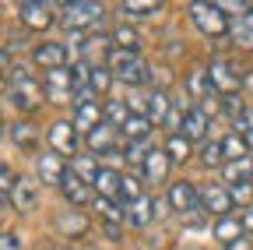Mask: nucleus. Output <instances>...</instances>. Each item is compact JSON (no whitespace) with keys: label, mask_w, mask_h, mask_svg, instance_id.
I'll list each match as a JSON object with an SVG mask.
<instances>
[{"label":"nucleus","mask_w":253,"mask_h":250,"mask_svg":"<svg viewBox=\"0 0 253 250\" xmlns=\"http://www.w3.org/2000/svg\"><path fill=\"white\" fill-rule=\"evenodd\" d=\"M208 123H211V120L194 106V109H186V120H183V131H179V134L190 138V141H201V145H204V141H208Z\"/></svg>","instance_id":"obj_24"},{"label":"nucleus","mask_w":253,"mask_h":250,"mask_svg":"<svg viewBox=\"0 0 253 250\" xmlns=\"http://www.w3.org/2000/svg\"><path fill=\"white\" fill-rule=\"evenodd\" d=\"M208 74H211V85H214L218 96H236V92H243V71L225 56H214L208 64Z\"/></svg>","instance_id":"obj_5"},{"label":"nucleus","mask_w":253,"mask_h":250,"mask_svg":"<svg viewBox=\"0 0 253 250\" xmlns=\"http://www.w3.org/2000/svg\"><path fill=\"white\" fill-rule=\"evenodd\" d=\"M71 120H74V127H78L81 134H91L106 116H102V106H99V102H74V116H71Z\"/></svg>","instance_id":"obj_18"},{"label":"nucleus","mask_w":253,"mask_h":250,"mask_svg":"<svg viewBox=\"0 0 253 250\" xmlns=\"http://www.w3.org/2000/svg\"><path fill=\"white\" fill-rule=\"evenodd\" d=\"M183 88H186V96L194 99V102L208 99L211 92H214V85H211V74H208V64H194V67H186Z\"/></svg>","instance_id":"obj_14"},{"label":"nucleus","mask_w":253,"mask_h":250,"mask_svg":"<svg viewBox=\"0 0 253 250\" xmlns=\"http://www.w3.org/2000/svg\"><path fill=\"white\" fill-rule=\"evenodd\" d=\"M155 218V198H148V194H141L137 201H130L126 204V222H130L134 229H144L148 222Z\"/></svg>","instance_id":"obj_22"},{"label":"nucleus","mask_w":253,"mask_h":250,"mask_svg":"<svg viewBox=\"0 0 253 250\" xmlns=\"http://www.w3.org/2000/svg\"><path fill=\"white\" fill-rule=\"evenodd\" d=\"M151 127H155V123H151L148 116L130 113V120L123 123V134H126V141H148V138H151Z\"/></svg>","instance_id":"obj_32"},{"label":"nucleus","mask_w":253,"mask_h":250,"mask_svg":"<svg viewBox=\"0 0 253 250\" xmlns=\"http://www.w3.org/2000/svg\"><path fill=\"white\" fill-rule=\"evenodd\" d=\"M169 166H172L169 151H166V148H151V151H148V162H144V169H141V176H144L148 183H162V180L169 176Z\"/></svg>","instance_id":"obj_17"},{"label":"nucleus","mask_w":253,"mask_h":250,"mask_svg":"<svg viewBox=\"0 0 253 250\" xmlns=\"http://www.w3.org/2000/svg\"><path fill=\"white\" fill-rule=\"evenodd\" d=\"M229 191H232V198H236L243 208H250V204H253V183H250V180H243V183H232Z\"/></svg>","instance_id":"obj_43"},{"label":"nucleus","mask_w":253,"mask_h":250,"mask_svg":"<svg viewBox=\"0 0 253 250\" xmlns=\"http://www.w3.org/2000/svg\"><path fill=\"white\" fill-rule=\"evenodd\" d=\"M53 4H60L63 11H67V7H78V4H84V0H53Z\"/></svg>","instance_id":"obj_51"},{"label":"nucleus","mask_w":253,"mask_h":250,"mask_svg":"<svg viewBox=\"0 0 253 250\" xmlns=\"http://www.w3.org/2000/svg\"><path fill=\"white\" fill-rule=\"evenodd\" d=\"M172 113V99L166 88H151V106H148V120L158 123V127H166V120Z\"/></svg>","instance_id":"obj_25"},{"label":"nucleus","mask_w":253,"mask_h":250,"mask_svg":"<svg viewBox=\"0 0 253 250\" xmlns=\"http://www.w3.org/2000/svg\"><path fill=\"white\" fill-rule=\"evenodd\" d=\"M148 81H151L155 88H166V85L172 81V74H169L166 67H151V64H148Z\"/></svg>","instance_id":"obj_44"},{"label":"nucleus","mask_w":253,"mask_h":250,"mask_svg":"<svg viewBox=\"0 0 253 250\" xmlns=\"http://www.w3.org/2000/svg\"><path fill=\"white\" fill-rule=\"evenodd\" d=\"M60 194H63V201L67 204H74V208H81V204H88V201H95V194H91V183H84L74 169L63 176V183H60Z\"/></svg>","instance_id":"obj_15"},{"label":"nucleus","mask_w":253,"mask_h":250,"mask_svg":"<svg viewBox=\"0 0 253 250\" xmlns=\"http://www.w3.org/2000/svg\"><path fill=\"white\" fill-rule=\"evenodd\" d=\"M102 18H106V7L99 4V0H84V4H78V7L60 11V18H56V21L67 28V32H81V28H88V25L99 28V25H102Z\"/></svg>","instance_id":"obj_4"},{"label":"nucleus","mask_w":253,"mask_h":250,"mask_svg":"<svg viewBox=\"0 0 253 250\" xmlns=\"http://www.w3.org/2000/svg\"><path fill=\"white\" fill-rule=\"evenodd\" d=\"M113 81H116V78H113L109 67H102V64H95V67H91V88H95V96H106Z\"/></svg>","instance_id":"obj_39"},{"label":"nucleus","mask_w":253,"mask_h":250,"mask_svg":"<svg viewBox=\"0 0 253 250\" xmlns=\"http://www.w3.org/2000/svg\"><path fill=\"white\" fill-rule=\"evenodd\" d=\"M162 148L169 151V159H172V162H186L190 155H194V141H190V138H183V134H169Z\"/></svg>","instance_id":"obj_31"},{"label":"nucleus","mask_w":253,"mask_h":250,"mask_svg":"<svg viewBox=\"0 0 253 250\" xmlns=\"http://www.w3.org/2000/svg\"><path fill=\"white\" fill-rule=\"evenodd\" d=\"M166 198H169V204H172L176 215H194V211L204 208L201 204V187H194L190 180H172Z\"/></svg>","instance_id":"obj_6"},{"label":"nucleus","mask_w":253,"mask_h":250,"mask_svg":"<svg viewBox=\"0 0 253 250\" xmlns=\"http://www.w3.org/2000/svg\"><path fill=\"white\" fill-rule=\"evenodd\" d=\"M162 7H166V0H120V14L123 18H134V21L155 18Z\"/></svg>","instance_id":"obj_21"},{"label":"nucleus","mask_w":253,"mask_h":250,"mask_svg":"<svg viewBox=\"0 0 253 250\" xmlns=\"http://www.w3.org/2000/svg\"><path fill=\"white\" fill-rule=\"evenodd\" d=\"M56 229H60V236L81 240V236H88V218H84L78 208H63V211L56 215Z\"/></svg>","instance_id":"obj_16"},{"label":"nucleus","mask_w":253,"mask_h":250,"mask_svg":"<svg viewBox=\"0 0 253 250\" xmlns=\"http://www.w3.org/2000/svg\"><path fill=\"white\" fill-rule=\"evenodd\" d=\"M250 183H253V173H250Z\"/></svg>","instance_id":"obj_54"},{"label":"nucleus","mask_w":253,"mask_h":250,"mask_svg":"<svg viewBox=\"0 0 253 250\" xmlns=\"http://www.w3.org/2000/svg\"><path fill=\"white\" fill-rule=\"evenodd\" d=\"M102 116H106L109 127L123 131V123L130 120V106H126V99H106L102 102Z\"/></svg>","instance_id":"obj_27"},{"label":"nucleus","mask_w":253,"mask_h":250,"mask_svg":"<svg viewBox=\"0 0 253 250\" xmlns=\"http://www.w3.org/2000/svg\"><path fill=\"white\" fill-rule=\"evenodd\" d=\"M141 183H144V176H137V173H123V183H120V194L126 198V204L130 201H137L144 191H141Z\"/></svg>","instance_id":"obj_37"},{"label":"nucleus","mask_w":253,"mask_h":250,"mask_svg":"<svg viewBox=\"0 0 253 250\" xmlns=\"http://www.w3.org/2000/svg\"><path fill=\"white\" fill-rule=\"evenodd\" d=\"M106 64H109L113 78H116L120 85H126V88H141V85L148 81V64L141 60V53H130V50H113Z\"/></svg>","instance_id":"obj_1"},{"label":"nucleus","mask_w":253,"mask_h":250,"mask_svg":"<svg viewBox=\"0 0 253 250\" xmlns=\"http://www.w3.org/2000/svg\"><path fill=\"white\" fill-rule=\"evenodd\" d=\"M201 204H204V211L208 215H218V218H225V215H232V204H236V198H232V191L229 187H221V183H201Z\"/></svg>","instance_id":"obj_7"},{"label":"nucleus","mask_w":253,"mask_h":250,"mask_svg":"<svg viewBox=\"0 0 253 250\" xmlns=\"http://www.w3.org/2000/svg\"><path fill=\"white\" fill-rule=\"evenodd\" d=\"M246 99H243V92H236V96H221V113H225L229 120H239L246 113Z\"/></svg>","instance_id":"obj_38"},{"label":"nucleus","mask_w":253,"mask_h":250,"mask_svg":"<svg viewBox=\"0 0 253 250\" xmlns=\"http://www.w3.org/2000/svg\"><path fill=\"white\" fill-rule=\"evenodd\" d=\"M197 162L204 169H221L225 166V151H221V141H204L201 151H197Z\"/></svg>","instance_id":"obj_28"},{"label":"nucleus","mask_w":253,"mask_h":250,"mask_svg":"<svg viewBox=\"0 0 253 250\" xmlns=\"http://www.w3.org/2000/svg\"><path fill=\"white\" fill-rule=\"evenodd\" d=\"M18 18L28 32H46V28L56 21L49 11V0H21L18 4Z\"/></svg>","instance_id":"obj_8"},{"label":"nucleus","mask_w":253,"mask_h":250,"mask_svg":"<svg viewBox=\"0 0 253 250\" xmlns=\"http://www.w3.org/2000/svg\"><path fill=\"white\" fill-rule=\"evenodd\" d=\"M109 39H113V46H116V50H130V53H137V50H141V36L134 32L130 25L113 28V36H109Z\"/></svg>","instance_id":"obj_34"},{"label":"nucleus","mask_w":253,"mask_h":250,"mask_svg":"<svg viewBox=\"0 0 253 250\" xmlns=\"http://www.w3.org/2000/svg\"><path fill=\"white\" fill-rule=\"evenodd\" d=\"M243 96H253V71H243Z\"/></svg>","instance_id":"obj_46"},{"label":"nucleus","mask_w":253,"mask_h":250,"mask_svg":"<svg viewBox=\"0 0 253 250\" xmlns=\"http://www.w3.org/2000/svg\"><path fill=\"white\" fill-rule=\"evenodd\" d=\"M0 250H21V243H18V233H14V229H4V236H0Z\"/></svg>","instance_id":"obj_45"},{"label":"nucleus","mask_w":253,"mask_h":250,"mask_svg":"<svg viewBox=\"0 0 253 250\" xmlns=\"http://www.w3.org/2000/svg\"><path fill=\"white\" fill-rule=\"evenodd\" d=\"M214 240L221 243V247H229V243H236V240H243L246 236V226H243V218H232V215H225V218H218L214 222Z\"/></svg>","instance_id":"obj_23"},{"label":"nucleus","mask_w":253,"mask_h":250,"mask_svg":"<svg viewBox=\"0 0 253 250\" xmlns=\"http://www.w3.org/2000/svg\"><path fill=\"white\" fill-rule=\"evenodd\" d=\"M236 21H243L246 28H253V11H246V14H243V18H236Z\"/></svg>","instance_id":"obj_52"},{"label":"nucleus","mask_w":253,"mask_h":250,"mask_svg":"<svg viewBox=\"0 0 253 250\" xmlns=\"http://www.w3.org/2000/svg\"><path fill=\"white\" fill-rule=\"evenodd\" d=\"M78 127L74 120H53L49 131H46V141H49V151H60V155H74L78 151Z\"/></svg>","instance_id":"obj_9"},{"label":"nucleus","mask_w":253,"mask_h":250,"mask_svg":"<svg viewBox=\"0 0 253 250\" xmlns=\"http://www.w3.org/2000/svg\"><path fill=\"white\" fill-rule=\"evenodd\" d=\"M120 183H123V173H116V169H109V166H102V173H99V180H95L91 187L99 191L102 198H116L120 194Z\"/></svg>","instance_id":"obj_30"},{"label":"nucleus","mask_w":253,"mask_h":250,"mask_svg":"<svg viewBox=\"0 0 253 250\" xmlns=\"http://www.w3.org/2000/svg\"><path fill=\"white\" fill-rule=\"evenodd\" d=\"M102 233H106L113 243H116V240H123V236H120V226H113V222H106V226H102Z\"/></svg>","instance_id":"obj_48"},{"label":"nucleus","mask_w":253,"mask_h":250,"mask_svg":"<svg viewBox=\"0 0 253 250\" xmlns=\"http://www.w3.org/2000/svg\"><path fill=\"white\" fill-rule=\"evenodd\" d=\"M67 173H71V169H67V162H63L60 151H39V155H36V176H39L42 183L60 187Z\"/></svg>","instance_id":"obj_13"},{"label":"nucleus","mask_w":253,"mask_h":250,"mask_svg":"<svg viewBox=\"0 0 253 250\" xmlns=\"http://www.w3.org/2000/svg\"><path fill=\"white\" fill-rule=\"evenodd\" d=\"M7 102L18 106V113H36L46 102V88L36 78H21V81H7Z\"/></svg>","instance_id":"obj_3"},{"label":"nucleus","mask_w":253,"mask_h":250,"mask_svg":"<svg viewBox=\"0 0 253 250\" xmlns=\"http://www.w3.org/2000/svg\"><path fill=\"white\" fill-rule=\"evenodd\" d=\"M36 250H67V247H60V243H53V240H39Z\"/></svg>","instance_id":"obj_49"},{"label":"nucleus","mask_w":253,"mask_h":250,"mask_svg":"<svg viewBox=\"0 0 253 250\" xmlns=\"http://www.w3.org/2000/svg\"><path fill=\"white\" fill-rule=\"evenodd\" d=\"M221 250H253V247H250V236H243V240H236V243H229V247H221Z\"/></svg>","instance_id":"obj_47"},{"label":"nucleus","mask_w":253,"mask_h":250,"mask_svg":"<svg viewBox=\"0 0 253 250\" xmlns=\"http://www.w3.org/2000/svg\"><path fill=\"white\" fill-rule=\"evenodd\" d=\"M190 21H194L204 36H211V39H221L232 28L229 25V14L221 11L214 0H194V4H190Z\"/></svg>","instance_id":"obj_2"},{"label":"nucleus","mask_w":253,"mask_h":250,"mask_svg":"<svg viewBox=\"0 0 253 250\" xmlns=\"http://www.w3.org/2000/svg\"><path fill=\"white\" fill-rule=\"evenodd\" d=\"M197 109L208 116V120H214V116H221V96H218V92H211V96L208 99H201L197 102Z\"/></svg>","instance_id":"obj_42"},{"label":"nucleus","mask_w":253,"mask_h":250,"mask_svg":"<svg viewBox=\"0 0 253 250\" xmlns=\"http://www.w3.org/2000/svg\"><path fill=\"white\" fill-rule=\"evenodd\" d=\"M250 173H253V162H250V159H243V162H225V166H221V176H225L229 187L250 180Z\"/></svg>","instance_id":"obj_35"},{"label":"nucleus","mask_w":253,"mask_h":250,"mask_svg":"<svg viewBox=\"0 0 253 250\" xmlns=\"http://www.w3.org/2000/svg\"><path fill=\"white\" fill-rule=\"evenodd\" d=\"M88 141V151L91 155H106V151H116V127H109V123L102 120L99 127H95L91 134H84Z\"/></svg>","instance_id":"obj_19"},{"label":"nucleus","mask_w":253,"mask_h":250,"mask_svg":"<svg viewBox=\"0 0 253 250\" xmlns=\"http://www.w3.org/2000/svg\"><path fill=\"white\" fill-rule=\"evenodd\" d=\"M243 226L253 233V204H250V208H243Z\"/></svg>","instance_id":"obj_50"},{"label":"nucleus","mask_w":253,"mask_h":250,"mask_svg":"<svg viewBox=\"0 0 253 250\" xmlns=\"http://www.w3.org/2000/svg\"><path fill=\"white\" fill-rule=\"evenodd\" d=\"M126 106H130V113H137V116H148L151 92H144V88H130V92H126Z\"/></svg>","instance_id":"obj_36"},{"label":"nucleus","mask_w":253,"mask_h":250,"mask_svg":"<svg viewBox=\"0 0 253 250\" xmlns=\"http://www.w3.org/2000/svg\"><path fill=\"white\" fill-rule=\"evenodd\" d=\"M243 138H246V148H250V155H253V131H250V134H243Z\"/></svg>","instance_id":"obj_53"},{"label":"nucleus","mask_w":253,"mask_h":250,"mask_svg":"<svg viewBox=\"0 0 253 250\" xmlns=\"http://www.w3.org/2000/svg\"><path fill=\"white\" fill-rule=\"evenodd\" d=\"M71 169H74V173H78L84 183H95V180H99V173H102V166L95 162V155H74Z\"/></svg>","instance_id":"obj_33"},{"label":"nucleus","mask_w":253,"mask_h":250,"mask_svg":"<svg viewBox=\"0 0 253 250\" xmlns=\"http://www.w3.org/2000/svg\"><path fill=\"white\" fill-rule=\"evenodd\" d=\"M67 56H71V46H63V43H36L32 46V64L42 67V71H56V67H67Z\"/></svg>","instance_id":"obj_11"},{"label":"nucleus","mask_w":253,"mask_h":250,"mask_svg":"<svg viewBox=\"0 0 253 250\" xmlns=\"http://www.w3.org/2000/svg\"><path fill=\"white\" fill-rule=\"evenodd\" d=\"M221 151H225V162L250 159V148H246V138L243 134H225V138H221Z\"/></svg>","instance_id":"obj_29"},{"label":"nucleus","mask_w":253,"mask_h":250,"mask_svg":"<svg viewBox=\"0 0 253 250\" xmlns=\"http://www.w3.org/2000/svg\"><path fill=\"white\" fill-rule=\"evenodd\" d=\"M229 39H232V46H239V50H253V28H246L243 21H236V25L229 28Z\"/></svg>","instance_id":"obj_40"},{"label":"nucleus","mask_w":253,"mask_h":250,"mask_svg":"<svg viewBox=\"0 0 253 250\" xmlns=\"http://www.w3.org/2000/svg\"><path fill=\"white\" fill-rule=\"evenodd\" d=\"M36 204H39V183H36V176H18L14 187H11V194L4 198V208L32 211Z\"/></svg>","instance_id":"obj_10"},{"label":"nucleus","mask_w":253,"mask_h":250,"mask_svg":"<svg viewBox=\"0 0 253 250\" xmlns=\"http://www.w3.org/2000/svg\"><path fill=\"white\" fill-rule=\"evenodd\" d=\"M42 88H46V99H49V102H67V99L74 96V74H71V67L46 71Z\"/></svg>","instance_id":"obj_12"},{"label":"nucleus","mask_w":253,"mask_h":250,"mask_svg":"<svg viewBox=\"0 0 253 250\" xmlns=\"http://www.w3.org/2000/svg\"><path fill=\"white\" fill-rule=\"evenodd\" d=\"M214 4H218L221 11H225L229 18H243L246 11H253V4H250V0H214Z\"/></svg>","instance_id":"obj_41"},{"label":"nucleus","mask_w":253,"mask_h":250,"mask_svg":"<svg viewBox=\"0 0 253 250\" xmlns=\"http://www.w3.org/2000/svg\"><path fill=\"white\" fill-rule=\"evenodd\" d=\"M91 208L99 211V218H102V222H113V226H123V222H126V211H123V208H120L113 198H102V194H95Z\"/></svg>","instance_id":"obj_26"},{"label":"nucleus","mask_w":253,"mask_h":250,"mask_svg":"<svg viewBox=\"0 0 253 250\" xmlns=\"http://www.w3.org/2000/svg\"><path fill=\"white\" fill-rule=\"evenodd\" d=\"M7 134H11V141L18 148H36L39 145V127L32 120H25V116H18V120L7 123Z\"/></svg>","instance_id":"obj_20"}]
</instances>
